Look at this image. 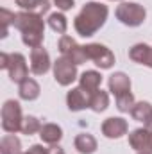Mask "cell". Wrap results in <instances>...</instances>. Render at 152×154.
Masks as SVG:
<instances>
[{
    "label": "cell",
    "instance_id": "cell-1",
    "mask_svg": "<svg viewBox=\"0 0 152 154\" xmlns=\"http://www.w3.org/2000/svg\"><path fill=\"white\" fill-rule=\"evenodd\" d=\"M108 14H109L108 5H104L100 2H86L82 5L81 13L74 20V27H75L77 34L82 38L93 36L100 27H104Z\"/></svg>",
    "mask_w": 152,
    "mask_h": 154
},
{
    "label": "cell",
    "instance_id": "cell-2",
    "mask_svg": "<svg viewBox=\"0 0 152 154\" xmlns=\"http://www.w3.org/2000/svg\"><path fill=\"white\" fill-rule=\"evenodd\" d=\"M13 27L22 32L23 45H27L29 48L41 47L43 38H45V22H43V16L27 13V11L16 13Z\"/></svg>",
    "mask_w": 152,
    "mask_h": 154
},
{
    "label": "cell",
    "instance_id": "cell-3",
    "mask_svg": "<svg viewBox=\"0 0 152 154\" xmlns=\"http://www.w3.org/2000/svg\"><path fill=\"white\" fill-rule=\"evenodd\" d=\"M0 68L2 70H7L9 79L16 84L23 82L27 77H29V66H27V61L22 54L14 52V54H7V52H2L0 54Z\"/></svg>",
    "mask_w": 152,
    "mask_h": 154
},
{
    "label": "cell",
    "instance_id": "cell-4",
    "mask_svg": "<svg viewBox=\"0 0 152 154\" xmlns=\"http://www.w3.org/2000/svg\"><path fill=\"white\" fill-rule=\"evenodd\" d=\"M114 16L118 22H122L127 27H140L147 18V11L143 5H140L136 2H122L116 7Z\"/></svg>",
    "mask_w": 152,
    "mask_h": 154
},
{
    "label": "cell",
    "instance_id": "cell-5",
    "mask_svg": "<svg viewBox=\"0 0 152 154\" xmlns=\"http://www.w3.org/2000/svg\"><path fill=\"white\" fill-rule=\"evenodd\" d=\"M2 129L9 134H16L18 131H22V124H23V115H22V106L18 100H5L2 106Z\"/></svg>",
    "mask_w": 152,
    "mask_h": 154
},
{
    "label": "cell",
    "instance_id": "cell-6",
    "mask_svg": "<svg viewBox=\"0 0 152 154\" xmlns=\"http://www.w3.org/2000/svg\"><path fill=\"white\" fill-rule=\"evenodd\" d=\"M88 61H93L100 70H109L114 65V54L102 43H88L84 45Z\"/></svg>",
    "mask_w": 152,
    "mask_h": 154
},
{
    "label": "cell",
    "instance_id": "cell-7",
    "mask_svg": "<svg viewBox=\"0 0 152 154\" xmlns=\"http://www.w3.org/2000/svg\"><path fill=\"white\" fill-rule=\"evenodd\" d=\"M57 48H59V52H61V56H63V57L70 59V61H72V63H75V65H82V63H86V61H88V56H86L84 45H79L72 36L63 34V36L59 38Z\"/></svg>",
    "mask_w": 152,
    "mask_h": 154
},
{
    "label": "cell",
    "instance_id": "cell-8",
    "mask_svg": "<svg viewBox=\"0 0 152 154\" xmlns=\"http://www.w3.org/2000/svg\"><path fill=\"white\" fill-rule=\"evenodd\" d=\"M52 68H54V79L59 86H70L77 79V65L63 56L52 63Z\"/></svg>",
    "mask_w": 152,
    "mask_h": 154
},
{
    "label": "cell",
    "instance_id": "cell-9",
    "mask_svg": "<svg viewBox=\"0 0 152 154\" xmlns=\"http://www.w3.org/2000/svg\"><path fill=\"white\" fill-rule=\"evenodd\" d=\"M102 134L109 140H118L123 134H127L129 131V124L127 120H123L122 116H109L102 122Z\"/></svg>",
    "mask_w": 152,
    "mask_h": 154
},
{
    "label": "cell",
    "instance_id": "cell-10",
    "mask_svg": "<svg viewBox=\"0 0 152 154\" xmlns=\"http://www.w3.org/2000/svg\"><path fill=\"white\" fill-rule=\"evenodd\" d=\"M129 145L136 152H141V151L152 152V129L145 127V125L140 129H134L129 134Z\"/></svg>",
    "mask_w": 152,
    "mask_h": 154
},
{
    "label": "cell",
    "instance_id": "cell-11",
    "mask_svg": "<svg viewBox=\"0 0 152 154\" xmlns=\"http://www.w3.org/2000/svg\"><path fill=\"white\" fill-rule=\"evenodd\" d=\"M50 56L43 47L31 48V72L34 75H45L50 70Z\"/></svg>",
    "mask_w": 152,
    "mask_h": 154
},
{
    "label": "cell",
    "instance_id": "cell-12",
    "mask_svg": "<svg viewBox=\"0 0 152 154\" xmlns=\"http://www.w3.org/2000/svg\"><path fill=\"white\" fill-rule=\"evenodd\" d=\"M90 99H91V95L88 91H84L81 86L72 88L66 95V106L70 111H82V109L90 108Z\"/></svg>",
    "mask_w": 152,
    "mask_h": 154
},
{
    "label": "cell",
    "instance_id": "cell-13",
    "mask_svg": "<svg viewBox=\"0 0 152 154\" xmlns=\"http://www.w3.org/2000/svg\"><path fill=\"white\" fill-rule=\"evenodd\" d=\"M108 86H109V91L114 97H118L122 93L131 91V77L123 72H114L108 79Z\"/></svg>",
    "mask_w": 152,
    "mask_h": 154
},
{
    "label": "cell",
    "instance_id": "cell-14",
    "mask_svg": "<svg viewBox=\"0 0 152 154\" xmlns=\"http://www.w3.org/2000/svg\"><path fill=\"white\" fill-rule=\"evenodd\" d=\"M100 84H102V75L97 70H86L79 77V86L84 91H88L90 95L95 93L97 90H100Z\"/></svg>",
    "mask_w": 152,
    "mask_h": 154
},
{
    "label": "cell",
    "instance_id": "cell-15",
    "mask_svg": "<svg viewBox=\"0 0 152 154\" xmlns=\"http://www.w3.org/2000/svg\"><path fill=\"white\" fill-rule=\"evenodd\" d=\"M39 138H41L43 143L56 145V143H59L61 138H63V129H61L57 124H52V122L43 124V127H41V131H39Z\"/></svg>",
    "mask_w": 152,
    "mask_h": 154
},
{
    "label": "cell",
    "instance_id": "cell-16",
    "mask_svg": "<svg viewBox=\"0 0 152 154\" xmlns=\"http://www.w3.org/2000/svg\"><path fill=\"white\" fill-rule=\"evenodd\" d=\"M150 56H152V47H149L147 43H136L129 50V57L138 65L149 66L150 65Z\"/></svg>",
    "mask_w": 152,
    "mask_h": 154
},
{
    "label": "cell",
    "instance_id": "cell-17",
    "mask_svg": "<svg viewBox=\"0 0 152 154\" xmlns=\"http://www.w3.org/2000/svg\"><path fill=\"white\" fill-rule=\"evenodd\" d=\"M39 93H41V88H39L38 81H34L31 77H27L23 82L18 84V95L23 100H36L39 97Z\"/></svg>",
    "mask_w": 152,
    "mask_h": 154
},
{
    "label": "cell",
    "instance_id": "cell-18",
    "mask_svg": "<svg viewBox=\"0 0 152 154\" xmlns=\"http://www.w3.org/2000/svg\"><path fill=\"white\" fill-rule=\"evenodd\" d=\"M74 145H75V149L81 154H93L97 151V147H99L95 136L90 134V133H81V134H77L75 140H74Z\"/></svg>",
    "mask_w": 152,
    "mask_h": 154
},
{
    "label": "cell",
    "instance_id": "cell-19",
    "mask_svg": "<svg viewBox=\"0 0 152 154\" xmlns=\"http://www.w3.org/2000/svg\"><path fill=\"white\" fill-rule=\"evenodd\" d=\"M16 5H20L27 13L43 16L50 9V0H16Z\"/></svg>",
    "mask_w": 152,
    "mask_h": 154
},
{
    "label": "cell",
    "instance_id": "cell-20",
    "mask_svg": "<svg viewBox=\"0 0 152 154\" xmlns=\"http://www.w3.org/2000/svg\"><path fill=\"white\" fill-rule=\"evenodd\" d=\"M131 116L145 125V124L152 118V104L150 102H145V100L136 102V104L132 106V109H131Z\"/></svg>",
    "mask_w": 152,
    "mask_h": 154
},
{
    "label": "cell",
    "instance_id": "cell-21",
    "mask_svg": "<svg viewBox=\"0 0 152 154\" xmlns=\"http://www.w3.org/2000/svg\"><path fill=\"white\" fill-rule=\"evenodd\" d=\"M0 154H22V142L14 134H5L0 140Z\"/></svg>",
    "mask_w": 152,
    "mask_h": 154
},
{
    "label": "cell",
    "instance_id": "cell-22",
    "mask_svg": "<svg viewBox=\"0 0 152 154\" xmlns=\"http://www.w3.org/2000/svg\"><path fill=\"white\" fill-rule=\"evenodd\" d=\"M108 106H109V93H108V91L97 90L95 93H91L90 108H91L95 113H102L104 109H108Z\"/></svg>",
    "mask_w": 152,
    "mask_h": 154
},
{
    "label": "cell",
    "instance_id": "cell-23",
    "mask_svg": "<svg viewBox=\"0 0 152 154\" xmlns=\"http://www.w3.org/2000/svg\"><path fill=\"white\" fill-rule=\"evenodd\" d=\"M47 22H48V27H50L52 31H56L57 34H65L66 29H68V20H66V16L63 14V11L52 13Z\"/></svg>",
    "mask_w": 152,
    "mask_h": 154
},
{
    "label": "cell",
    "instance_id": "cell-24",
    "mask_svg": "<svg viewBox=\"0 0 152 154\" xmlns=\"http://www.w3.org/2000/svg\"><path fill=\"white\" fill-rule=\"evenodd\" d=\"M41 127H43V124L39 122V118H36V116H32V115H27V116H23V124H22V131L20 133L31 136V134L39 133Z\"/></svg>",
    "mask_w": 152,
    "mask_h": 154
},
{
    "label": "cell",
    "instance_id": "cell-25",
    "mask_svg": "<svg viewBox=\"0 0 152 154\" xmlns=\"http://www.w3.org/2000/svg\"><path fill=\"white\" fill-rule=\"evenodd\" d=\"M14 14H16V13L9 11V9H5V7H2V9H0V25H2L0 38H5V36H7L9 27H11V25H13V22H14Z\"/></svg>",
    "mask_w": 152,
    "mask_h": 154
},
{
    "label": "cell",
    "instance_id": "cell-26",
    "mask_svg": "<svg viewBox=\"0 0 152 154\" xmlns=\"http://www.w3.org/2000/svg\"><path fill=\"white\" fill-rule=\"evenodd\" d=\"M114 99H116V108H118L122 113H131L132 106L136 104V100H134V95H132L131 91H127V93H122V95H118V97H114Z\"/></svg>",
    "mask_w": 152,
    "mask_h": 154
},
{
    "label": "cell",
    "instance_id": "cell-27",
    "mask_svg": "<svg viewBox=\"0 0 152 154\" xmlns=\"http://www.w3.org/2000/svg\"><path fill=\"white\" fill-rule=\"evenodd\" d=\"M74 2H75V0H54V4H56V7H57L59 11H68V9H72V7H74Z\"/></svg>",
    "mask_w": 152,
    "mask_h": 154
},
{
    "label": "cell",
    "instance_id": "cell-28",
    "mask_svg": "<svg viewBox=\"0 0 152 154\" xmlns=\"http://www.w3.org/2000/svg\"><path fill=\"white\" fill-rule=\"evenodd\" d=\"M22 154H48V149L36 143V145H32L29 151H25V152H22Z\"/></svg>",
    "mask_w": 152,
    "mask_h": 154
},
{
    "label": "cell",
    "instance_id": "cell-29",
    "mask_svg": "<svg viewBox=\"0 0 152 154\" xmlns=\"http://www.w3.org/2000/svg\"><path fill=\"white\" fill-rule=\"evenodd\" d=\"M48 154H65V149L56 143V145H50L48 147Z\"/></svg>",
    "mask_w": 152,
    "mask_h": 154
},
{
    "label": "cell",
    "instance_id": "cell-30",
    "mask_svg": "<svg viewBox=\"0 0 152 154\" xmlns=\"http://www.w3.org/2000/svg\"><path fill=\"white\" fill-rule=\"evenodd\" d=\"M145 127H149V129H152V118L149 120V122H147V124H145Z\"/></svg>",
    "mask_w": 152,
    "mask_h": 154
},
{
    "label": "cell",
    "instance_id": "cell-31",
    "mask_svg": "<svg viewBox=\"0 0 152 154\" xmlns=\"http://www.w3.org/2000/svg\"><path fill=\"white\" fill-rule=\"evenodd\" d=\"M136 154H152V152H147V151H141V152H136Z\"/></svg>",
    "mask_w": 152,
    "mask_h": 154
},
{
    "label": "cell",
    "instance_id": "cell-32",
    "mask_svg": "<svg viewBox=\"0 0 152 154\" xmlns=\"http://www.w3.org/2000/svg\"><path fill=\"white\" fill-rule=\"evenodd\" d=\"M149 68H152V56H150V65H149Z\"/></svg>",
    "mask_w": 152,
    "mask_h": 154
}]
</instances>
